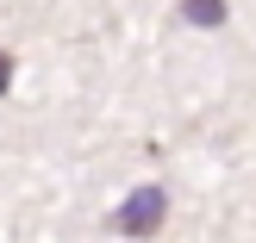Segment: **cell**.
I'll list each match as a JSON object with an SVG mask.
<instances>
[{
  "instance_id": "2",
  "label": "cell",
  "mask_w": 256,
  "mask_h": 243,
  "mask_svg": "<svg viewBox=\"0 0 256 243\" xmlns=\"http://www.w3.org/2000/svg\"><path fill=\"white\" fill-rule=\"evenodd\" d=\"M182 19H188V25H206V31H219L232 12H225V0H182Z\"/></svg>"
},
{
  "instance_id": "1",
  "label": "cell",
  "mask_w": 256,
  "mask_h": 243,
  "mask_svg": "<svg viewBox=\"0 0 256 243\" xmlns=\"http://www.w3.org/2000/svg\"><path fill=\"white\" fill-rule=\"evenodd\" d=\"M162 219H169V194H162V187H138V194H125V206L112 212V231L119 237H156Z\"/></svg>"
},
{
  "instance_id": "3",
  "label": "cell",
  "mask_w": 256,
  "mask_h": 243,
  "mask_svg": "<svg viewBox=\"0 0 256 243\" xmlns=\"http://www.w3.org/2000/svg\"><path fill=\"white\" fill-rule=\"evenodd\" d=\"M6 81H12V56L0 50V94H6Z\"/></svg>"
}]
</instances>
